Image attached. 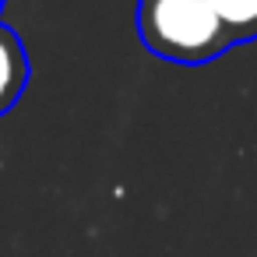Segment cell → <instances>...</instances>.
Returning <instances> with one entry per match:
<instances>
[{
    "label": "cell",
    "mask_w": 257,
    "mask_h": 257,
    "mask_svg": "<svg viewBox=\"0 0 257 257\" xmlns=\"http://www.w3.org/2000/svg\"><path fill=\"white\" fill-rule=\"evenodd\" d=\"M215 8L229 43H250L257 39V0H208Z\"/></svg>",
    "instance_id": "3957f363"
},
{
    "label": "cell",
    "mask_w": 257,
    "mask_h": 257,
    "mask_svg": "<svg viewBox=\"0 0 257 257\" xmlns=\"http://www.w3.org/2000/svg\"><path fill=\"white\" fill-rule=\"evenodd\" d=\"M29 85V57L22 39L0 25V116H4Z\"/></svg>",
    "instance_id": "7a4b0ae2"
},
{
    "label": "cell",
    "mask_w": 257,
    "mask_h": 257,
    "mask_svg": "<svg viewBox=\"0 0 257 257\" xmlns=\"http://www.w3.org/2000/svg\"><path fill=\"white\" fill-rule=\"evenodd\" d=\"M138 36L148 53L183 67L208 64L232 46L208 0H141Z\"/></svg>",
    "instance_id": "6da1fadb"
}]
</instances>
